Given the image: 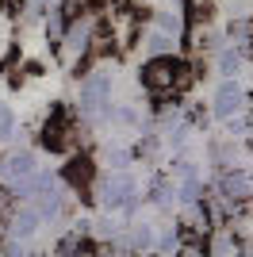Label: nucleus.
Wrapping results in <instances>:
<instances>
[{"mask_svg": "<svg viewBox=\"0 0 253 257\" xmlns=\"http://www.w3.org/2000/svg\"><path fill=\"white\" fill-rule=\"evenodd\" d=\"M138 43H142V54L146 58H161V54H177V35L161 31V27H142V35H138Z\"/></svg>", "mask_w": 253, "mask_h": 257, "instance_id": "12", "label": "nucleus"}, {"mask_svg": "<svg viewBox=\"0 0 253 257\" xmlns=\"http://www.w3.org/2000/svg\"><path fill=\"white\" fill-rule=\"evenodd\" d=\"M177 65L180 58L177 54H161V58H146L142 62V88H146L154 100H165L173 96V81H177Z\"/></svg>", "mask_w": 253, "mask_h": 257, "instance_id": "4", "label": "nucleus"}, {"mask_svg": "<svg viewBox=\"0 0 253 257\" xmlns=\"http://www.w3.org/2000/svg\"><path fill=\"white\" fill-rule=\"evenodd\" d=\"M215 188H219L230 204H238V200H245V196H253V173H245L242 165H222L219 181H215Z\"/></svg>", "mask_w": 253, "mask_h": 257, "instance_id": "8", "label": "nucleus"}, {"mask_svg": "<svg viewBox=\"0 0 253 257\" xmlns=\"http://www.w3.org/2000/svg\"><path fill=\"white\" fill-rule=\"evenodd\" d=\"M142 16H146V12L135 8L131 0H119V4H111L107 12H100V27H104V35L111 39L115 54H126L138 43V35H142Z\"/></svg>", "mask_w": 253, "mask_h": 257, "instance_id": "2", "label": "nucleus"}, {"mask_svg": "<svg viewBox=\"0 0 253 257\" xmlns=\"http://www.w3.org/2000/svg\"><path fill=\"white\" fill-rule=\"evenodd\" d=\"M0 139L8 142V139H16V115L8 111V104L0 100Z\"/></svg>", "mask_w": 253, "mask_h": 257, "instance_id": "18", "label": "nucleus"}, {"mask_svg": "<svg viewBox=\"0 0 253 257\" xmlns=\"http://www.w3.org/2000/svg\"><path fill=\"white\" fill-rule=\"evenodd\" d=\"M154 207H161V211H173V207L180 204V192H177V181H154L150 184V196H146Z\"/></svg>", "mask_w": 253, "mask_h": 257, "instance_id": "13", "label": "nucleus"}, {"mask_svg": "<svg viewBox=\"0 0 253 257\" xmlns=\"http://www.w3.org/2000/svg\"><path fill=\"white\" fill-rule=\"evenodd\" d=\"M135 188H138V181L131 177V169H104V177L92 184V200L104 207V211H119L123 200L135 192Z\"/></svg>", "mask_w": 253, "mask_h": 257, "instance_id": "3", "label": "nucleus"}, {"mask_svg": "<svg viewBox=\"0 0 253 257\" xmlns=\"http://www.w3.org/2000/svg\"><path fill=\"white\" fill-rule=\"evenodd\" d=\"M100 161H104V169H131V165H135V150H126V146H107V150L100 154Z\"/></svg>", "mask_w": 253, "mask_h": 257, "instance_id": "16", "label": "nucleus"}, {"mask_svg": "<svg viewBox=\"0 0 253 257\" xmlns=\"http://www.w3.org/2000/svg\"><path fill=\"white\" fill-rule=\"evenodd\" d=\"M177 242H180V223L177 226H158L154 249H161V253H177Z\"/></svg>", "mask_w": 253, "mask_h": 257, "instance_id": "17", "label": "nucleus"}, {"mask_svg": "<svg viewBox=\"0 0 253 257\" xmlns=\"http://www.w3.org/2000/svg\"><path fill=\"white\" fill-rule=\"evenodd\" d=\"M16 39H20V20H16L12 8L0 4V69L16 58Z\"/></svg>", "mask_w": 253, "mask_h": 257, "instance_id": "11", "label": "nucleus"}, {"mask_svg": "<svg viewBox=\"0 0 253 257\" xmlns=\"http://www.w3.org/2000/svg\"><path fill=\"white\" fill-rule=\"evenodd\" d=\"M69 196H81V200H92V184H96V161L88 158V150H73L69 154V165L62 173Z\"/></svg>", "mask_w": 253, "mask_h": 257, "instance_id": "5", "label": "nucleus"}, {"mask_svg": "<svg viewBox=\"0 0 253 257\" xmlns=\"http://www.w3.org/2000/svg\"><path fill=\"white\" fill-rule=\"evenodd\" d=\"M96 31H100V16H96V8H84L77 20H69L65 35L58 39V46H54L58 65H62L65 73H73V77L84 73V65H88V58H92V39H96Z\"/></svg>", "mask_w": 253, "mask_h": 257, "instance_id": "1", "label": "nucleus"}, {"mask_svg": "<svg viewBox=\"0 0 253 257\" xmlns=\"http://www.w3.org/2000/svg\"><path fill=\"white\" fill-rule=\"evenodd\" d=\"M39 226H42V215L35 204H16L8 211V234L16 238H35L39 234Z\"/></svg>", "mask_w": 253, "mask_h": 257, "instance_id": "10", "label": "nucleus"}, {"mask_svg": "<svg viewBox=\"0 0 253 257\" xmlns=\"http://www.w3.org/2000/svg\"><path fill=\"white\" fill-rule=\"evenodd\" d=\"M150 16H154V27H161V31L177 35V39H184V12H173V8H150Z\"/></svg>", "mask_w": 253, "mask_h": 257, "instance_id": "15", "label": "nucleus"}, {"mask_svg": "<svg viewBox=\"0 0 253 257\" xmlns=\"http://www.w3.org/2000/svg\"><path fill=\"white\" fill-rule=\"evenodd\" d=\"M242 62H245V50L234 46V43H222L219 50H215V65H219L222 77H234L238 69H242Z\"/></svg>", "mask_w": 253, "mask_h": 257, "instance_id": "14", "label": "nucleus"}, {"mask_svg": "<svg viewBox=\"0 0 253 257\" xmlns=\"http://www.w3.org/2000/svg\"><path fill=\"white\" fill-rule=\"evenodd\" d=\"M245 111V88L238 77H222L219 88H215V100H211V115L215 119H230Z\"/></svg>", "mask_w": 253, "mask_h": 257, "instance_id": "6", "label": "nucleus"}, {"mask_svg": "<svg viewBox=\"0 0 253 257\" xmlns=\"http://www.w3.org/2000/svg\"><path fill=\"white\" fill-rule=\"evenodd\" d=\"M35 169H39V158H35V150H27V146H16V150H8L4 158H0V184L23 181V177H31Z\"/></svg>", "mask_w": 253, "mask_h": 257, "instance_id": "7", "label": "nucleus"}, {"mask_svg": "<svg viewBox=\"0 0 253 257\" xmlns=\"http://www.w3.org/2000/svg\"><path fill=\"white\" fill-rule=\"evenodd\" d=\"M177 223H180V230H192V234H203V238H207V230L215 226L203 200H180L177 204Z\"/></svg>", "mask_w": 253, "mask_h": 257, "instance_id": "9", "label": "nucleus"}]
</instances>
